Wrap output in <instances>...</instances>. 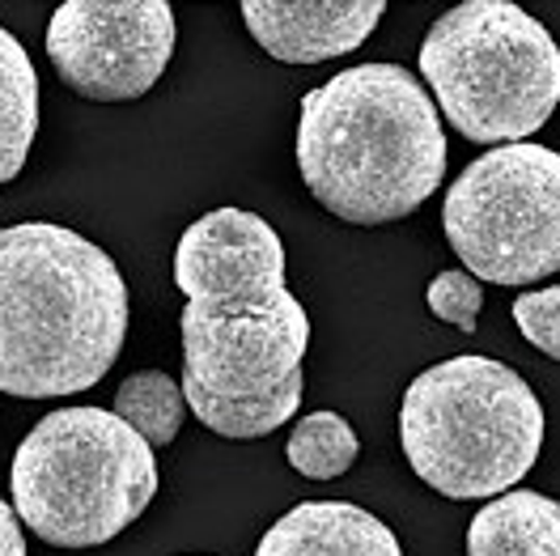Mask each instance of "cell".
I'll return each instance as SVG.
<instances>
[{
  "label": "cell",
  "mask_w": 560,
  "mask_h": 556,
  "mask_svg": "<svg viewBox=\"0 0 560 556\" xmlns=\"http://www.w3.org/2000/svg\"><path fill=\"white\" fill-rule=\"evenodd\" d=\"M175 285L187 298L183 399L217 438H268L302 404L306 306L284 285L280 234L246 209H212L183 230Z\"/></svg>",
  "instance_id": "6da1fadb"
},
{
  "label": "cell",
  "mask_w": 560,
  "mask_h": 556,
  "mask_svg": "<svg viewBox=\"0 0 560 556\" xmlns=\"http://www.w3.org/2000/svg\"><path fill=\"white\" fill-rule=\"evenodd\" d=\"M128 336V285L69 225L0 230V391L60 399L110 374Z\"/></svg>",
  "instance_id": "7a4b0ae2"
},
{
  "label": "cell",
  "mask_w": 560,
  "mask_h": 556,
  "mask_svg": "<svg viewBox=\"0 0 560 556\" xmlns=\"http://www.w3.org/2000/svg\"><path fill=\"white\" fill-rule=\"evenodd\" d=\"M298 171L349 225L404 221L446 178L438 103L399 65H357L302 99Z\"/></svg>",
  "instance_id": "3957f363"
},
{
  "label": "cell",
  "mask_w": 560,
  "mask_h": 556,
  "mask_svg": "<svg viewBox=\"0 0 560 556\" xmlns=\"http://www.w3.org/2000/svg\"><path fill=\"white\" fill-rule=\"evenodd\" d=\"M404 459L451 501L501 497L535 467L544 408L518 370L463 352L420 370L399 408Z\"/></svg>",
  "instance_id": "277c9868"
},
{
  "label": "cell",
  "mask_w": 560,
  "mask_h": 556,
  "mask_svg": "<svg viewBox=\"0 0 560 556\" xmlns=\"http://www.w3.org/2000/svg\"><path fill=\"white\" fill-rule=\"evenodd\" d=\"M18 519L51 548H98L158 497V459L106 408H60L22 438L9 467Z\"/></svg>",
  "instance_id": "5b68a950"
},
{
  "label": "cell",
  "mask_w": 560,
  "mask_h": 556,
  "mask_svg": "<svg viewBox=\"0 0 560 556\" xmlns=\"http://www.w3.org/2000/svg\"><path fill=\"white\" fill-rule=\"evenodd\" d=\"M420 77L458 137L518 144L560 106L552 31L510 0H463L420 43Z\"/></svg>",
  "instance_id": "8992f818"
},
{
  "label": "cell",
  "mask_w": 560,
  "mask_h": 556,
  "mask_svg": "<svg viewBox=\"0 0 560 556\" xmlns=\"http://www.w3.org/2000/svg\"><path fill=\"white\" fill-rule=\"evenodd\" d=\"M442 230L463 268L485 285H539L560 273V153L501 144L458 174Z\"/></svg>",
  "instance_id": "52a82bcc"
},
{
  "label": "cell",
  "mask_w": 560,
  "mask_h": 556,
  "mask_svg": "<svg viewBox=\"0 0 560 556\" xmlns=\"http://www.w3.org/2000/svg\"><path fill=\"white\" fill-rule=\"evenodd\" d=\"M175 43L166 0H69L51 13L47 60L81 99L132 103L162 81Z\"/></svg>",
  "instance_id": "ba28073f"
},
{
  "label": "cell",
  "mask_w": 560,
  "mask_h": 556,
  "mask_svg": "<svg viewBox=\"0 0 560 556\" xmlns=\"http://www.w3.org/2000/svg\"><path fill=\"white\" fill-rule=\"evenodd\" d=\"M250 38L284 65H323L357 51L383 22V0H243Z\"/></svg>",
  "instance_id": "9c48e42d"
},
{
  "label": "cell",
  "mask_w": 560,
  "mask_h": 556,
  "mask_svg": "<svg viewBox=\"0 0 560 556\" xmlns=\"http://www.w3.org/2000/svg\"><path fill=\"white\" fill-rule=\"evenodd\" d=\"M255 556H404L395 531L352 501H302L280 514Z\"/></svg>",
  "instance_id": "30bf717a"
},
{
  "label": "cell",
  "mask_w": 560,
  "mask_h": 556,
  "mask_svg": "<svg viewBox=\"0 0 560 556\" xmlns=\"http://www.w3.org/2000/svg\"><path fill=\"white\" fill-rule=\"evenodd\" d=\"M467 556H560V501L510 488L467 526Z\"/></svg>",
  "instance_id": "8fae6325"
},
{
  "label": "cell",
  "mask_w": 560,
  "mask_h": 556,
  "mask_svg": "<svg viewBox=\"0 0 560 556\" xmlns=\"http://www.w3.org/2000/svg\"><path fill=\"white\" fill-rule=\"evenodd\" d=\"M38 137V72L26 47L0 26V183H13Z\"/></svg>",
  "instance_id": "7c38bea8"
},
{
  "label": "cell",
  "mask_w": 560,
  "mask_h": 556,
  "mask_svg": "<svg viewBox=\"0 0 560 556\" xmlns=\"http://www.w3.org/2000/svg\"><path fill=\"white\" fill-rule=\"evenodd\" d=\"M115 417L128 420L149 447H171L187 417L183 386L166 370H140L115 391Z\"/></svg>",
  "instance_id": "4fadbf2b"
},
{
  "label": "cell",
  "mask_w": 560,
  "mask_h": 556,
  "mask_svg": "<svg viewBox=\"0 0 560 556\" xmlns=\"http://www.w3.org/2000/svg\"><path fill=\"white\" fill-rule=\"evenodd\" d=\"M284 454H289L293 472H302L306 480H336L357 463L361 442L340 413H311L293 425Z\"/></svg>",
  "instance_id": "5bb4252c"
},
{
  "label": "cell",
  "mask_w": 560,
  "mask_h": 556,
  "mask_svg": "<svg viewBox=\"0 0 560 556\" xmlns=\"http://www.w3.org/2000/svg\"><path fill=\"white\" fill-rule=\"evenodd\" d=\"M480 306H485V285L471 273H438L429 285V311L442 323H455L458 332H476Z\"/></svg>",
  "instance_id": "9a60e30c"
},
{
  "label": "cell",
  "mask_w": 560,
  "mask_h": 556,
  "mask_svg": "<svg viewBox=\"0 0 560 556\" xmlns=\"http://www.w3.org/2000/svg\"><path fill=\"white\" fill-rule=\"evenodd\" d=\"M514 323H518V332H523L539 352H548L552 361H560V285L518 293V302H514Z\"/></svg>",
  "instance_id": "2e32d148"
},
{
  "label": "cell",
  "mask_w": 560,
  "mask_h": 556,
  "mask_svg": "<svg viewBox=\"0 0 560 556\" xmlns=\"http://www.w3.org/2000/svg\"><path fill=\"white\" fill-rule=\"evenodd\" d=\"M0 556H26V535L18 510H9V501L0 497Z\"/></svg>",
  "instance_id": "e0dca14e"
}]
</instances>
